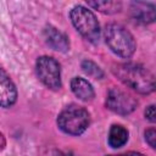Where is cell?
Wrapping results in <instances>:
<instances>
[{
  "label": "cell",
  "instance_id": "cell-1",
  "mask_svg": "<svg viewBox=\"0 0 156 156\" xmlns=\"http://www.w3.org/2000/svg\"><path fill=\"white\" fill-rule=\"evenodd\" d=\"M111 72L126 87L141 95H149L155 90V77L143 65L135 62L115 63Z\"/></svg>",
  "mask_w": 156,
  "mask_h": 156
},
{
  "label": "cell",
  "instance_id": "cell-2",
  "mask_svg": "<svg viewBox=\"0 0 156 156\" xmlns=\"http://www.w3.org/2000/svg\"><path fill=\"white\" fill-rule=\"evenodd\" d=\"M104 37L106 45L115 55L122 58H129L134 55L136 50V41L133 34L124 26L115 22L106 24Z\"/></svg>",
  "mask_w": 156,
  "mask_h": 156
},
{
  "label": "cell",
  "instance_id": "cell-3",
  "mask_svg": "<svg viewBox=\"0 0 156 156\" xmlns=\"http://www.w3.org/2000/svg\"><path fill=\"white\" fill-rule=\"evenodd\" d=\"M56 124L65 134L78 136L88 129L90 124V113L85 107L72 104L61 110L57 115Z\"/></svg>",
  "mask_w": 156,
  "mask_h": 156
},
{
  "label": "cell",
  "instance_id": "cell-4",
  "mask_svg": "<svg viewBox=\"0 0 156 156\" xmlns=\"http://www.w3.org/2000/svg\"><path fill=\"white\" fill-rule=\"evenodd\" d=\"M69 20L76 30L88 41L98 43L101 37L100 23L95 13L83 5H76L69 11Z\"/></svg>",
  "mask_w": 156,
  "mask_h": 156
},
{
  "label": "cell",
  "instance_id": "cell-5",
  "mask_svg": "<svg viewBox=\"0 0 156 156\" xmlns=\"http://www.w3.org/2000/svg\"><path fill=\"white\" fill-rule=\"evenodd\" d=\"M35 72L38 79L48 89L58 90L62 87L61 65L55 57L48 55L39 56L35 61Z\"/></svg>",
  "mask_w": 156,
  "mask_h": 156
},
{
  "label": "cell",
  "instance_id": "cell-6",
  "mask_svg": "<svg viewBox=\"0 0 156 156\" xmlns=\"http://www.w3.org/2000/svg\"><path fill=\"white\" fill-rule=\"evenodd\" d=\"M105 105L110 111L121 116H127L136 110L138 100L129 93L117 87H112L107 91Z\"/></svg>",
  "mask_w": 156,
  "mask_h": 156
},
{
  "label": "cell",
  "instance_id": "cell-7",
  "mask_svg": "<svg viewBox=\"0 0 156 156\" xmlns=\"http://www.w3.org/2000/svg\"><path fill=\"white\" fill-rule=\"evenodd\" d=\"M17 88L9 73L0 66V107L10 108L17 101Z\"/></svg>",
  "mask_w": 156,
  "mask_h": 156
},
{
  "label": "cell",
  "instance_id": "cell-8",
  "mask_svg": "<svg viewBox=\"0 0 156 156\" xmlns=\"http://www.w3.org/2000/svg\"><path fill=\"white\" fill-rule=\"evenodd\" d=\"M44 40L49 48L57 52H67L69 50V39L68 37L52 26H48L43 32Z\"/></svg>",
  "mask_w": 156,
  "mask_h": 156
},
{
  "label": "cell",
  "instance_id": "cell-9",
  "mask_svg": "<svg viewBox=\"0 0 156 156\" xmlns=\"http://www.w3.org/2000/svg\"><path fill=\"white\" fill-rule=\"evenodd\" d=\"M132 17L141 24H150L155 21V4L152 2H132Z\"/></svg>",
  "mask_w": 156,
  "mask_h": 156
},
{
  "label": "cell",
  "instance_id": "cell-10",
  "mask_svg": "<svg viewBox=\"0 0 156 156\" xmlns=\"http://www.w3.org/2000/svg\"><path fill=\"white\" fill-rule=\"evenodd\" d=\"M71 90L72 93L82 101L84 102H89V101H93L94 98H95V90L91 85V83L83 78V77H73L71 79Z\"/></svg>",
  "mask_w": 156,
  "mask_h": 156
},
{
  "label": "cell",
  "instance_id": "cell-11",
  "mask_svg": "<svg viewBox=\"0 0 156 156\" xmlns=\"http://www.w3.org/2000/svg\"><path fill=\"white\" fill-rule=\"evenodd\" d=\"M129 139L128 129L122 124H112L108 130L107 143L112 149H119L127 144Z\"/></svg>",
  "mask_w": 156,
  "mask_h": 156
},
{
  "label": "cell",
  "instance_id": "cell-12",
  "mask_svg": "<svg viewBox=\"0 0 156 156\" xmlns=\"http://www.w3.org/2000/svg\"><path fill=\"white\" fill-rule=\"evenodd\" d=\"M89 7L106 15H113L122 10V4L119 1H88Z\"/></svg>",
  "mask_w": 156,
  "mask_h": 156
},
{
  "label": "cell",
  "instance_id": "cell-13",
  "mask_svg": "<svg viewBox=\"0 0 156 156\" xmlns=\"http://www.w3.org/2000/svg\"><path fill=\"white\" fill-rule=\"evenodd\" d=\"M80 68L88 77L94 79H102L105 76L102 68L98 63H95L93 60H89V58H84L80 62Z\"/></svg>",
  "mask_w": 156,
  "mask_h": 156
},
{
  "label": "cell",
  "instance_id": "cell-14",
  "mask_svg": "<svg viewBox=\"0 0 156 156\" xmlns=\"http://www.w3.org/2000/svg\"><path fill=\"white\" fill-rule=\"evenodd\" d=\"M144 136H145V141L149 144V146L155 149L156 147V130H155V128L150 127V128L145 129Z\"/></svg>",
  "mask_w": 156,
  "mask_h": 156
},
{
  "label": "cell",
  "instance_id": "cell-15",
  "mask_svg": "<svg viewBox=\"0 0 156 156\" xmlns=\"http://www.w3.org/2000/svg\"><path fill=\"white\" fill-rule=\"evenodd\" d=\"M144 115H145V118L149 121V122H151V123H154L155 121H156V113H155V105L154 104H151V105H149L146 108H145V111H144Z\"/></svg>",
  "mask_w": 156,
  "mask_h": 156
},
{
  "label": "cell",
  "instance_id": "cell-16",
  "mask_svg": "<svg viewBox=\"0 0 156 156\" xmlns=\"http://www.w3.org/2000/svg\"><path fill=\"white\" fill-rule=\"evenodd\" d=\"M106 156H146V155L138 152V151H128V152H123V154H118V155H106Z\"/></svg>",
  "mask_w": 156,
  "mask_h": 156
},
{
  "label": "cell",
  "instance_id": "cell-17",
  "mask_svg": "<svg viewBox=\"0 0 156 156\" xmlns=\"http://www.w3.org/2000/svg\"><path fill=\"white\" fill-rule=\"evenodd\" d=\"M55 156H78V155L74 154L73 151H57Z\"/></svg>",
  "mask_w": 156,
  "mask_h": 156
},
{
  "label": "cell",
  "instance_id": "cell-18",
  "mask_svg": "<svg viewBox=\"0 0 156 156\" xmlns=\"http://www.w3.org/2000/svg\"><path fill=\"white\" fill-rule=\"evenodd\" d=\"M5 145H6L5 136H4V134H2V133H0V151H1V150H4Z\"/></svg>",
  "mask_w": 156,
  "mask_h": 156
}]
</instances>
